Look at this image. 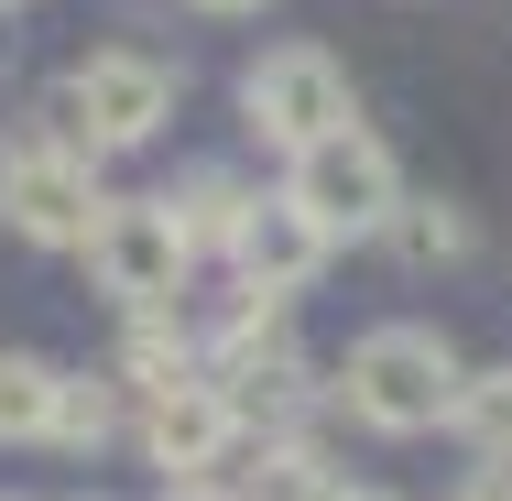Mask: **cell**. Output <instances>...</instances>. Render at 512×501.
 I'll list each match as a JSON object with an SVG mask.
<instances>
[{
  "label": "cell",
  "mask_w": 512,
  "mask_h": 501,
  "mask_svg": "<svg viewBox=\"0 0 512 501\" xmlns=\"http://www.w3.org/2000/svg\"><path fill=\"white\" fill-rule=\"evenodd\" d=\"M0 218H11L22 240H44V251H88V229L109 218L99 153H88V142H66V131L11 142V164H0Z\"/></svg>",
  "instance_id": "4"
},
{
  "label": "cell",
  "mask_w": 512,
  "mask_h": 501,
  "mask_svg": "<svg viewBox=\"0 0 512 501\" xmlns=\"http://www.w3.org/2000/svg\"><path fill=\"white\" fill-rule=\"evenodd\" d=\"M164 120H175V66L142 44H109L88 66H66V88H55V131L88 153H142Z\"/></svg>",
  "instance_id": "2"
},
{
  "label": "cell",
  "mask_w": 512,
  "mask_h": 501,
  "mask_svg": "<svg viewBox=\"0 0 512 501\" xmlns=\"http://www.w3.org/2000/svg\"><path fill=\"white\" fill-rule=\"evenodd\" d=\"M240 501H349V480L327 469V447H306V436H273V447H262V469L240 480Z\"/></svg>",
  "instance_id": "14"
},
{
  "label": "cell",
  "mask_w": 512,
  "mask_h": 501,
  "mask_svg": "<svg viewBox=\"0 0 512 501\" xmlns=\"http://www.w3.org/2000/svg\"><path fill=\"white\" fill-rule=\"evenodd\" d=\"M458 349L436 338V327H371L360 349H349V371H338V403L371 425V436H425V425H447L458 414Z\"/></svg>",
  "instance_id": "1"
},
{
  "label": "cell",
  "mask_w": 512,
  "mask_h": 501,
  "mask_svg": "<svg viewBox=\"0 0 512 501\" xmlns=\"http://www.w3.org/2000/svg\"><path fill=\"white\" fill-rule=\"evenodd\" d=\"M55 393H66L55 360L0 349V447H44V436H55Z\"/></svg>",
  "instance_id": "12"
},
{
  "label": "cell",
  "mask_w": 512,
  "mask_h": 501,
  "mask_svg": "<svg viewBox=\"0 0 512 501\" xmlns=\"http://www.w3.org/2000/svg\"><path fill=\"white\" fill-rule=\"evenodd\" d=\"M229 273H240L251 305H284V295H306L316 273H327V229H316L295 197H251L240 240H229Z\"/></svg>",
  "instance_id": "8"
},
{
  "label": "cell",
  "mask_w": 512,
  "mask_h": 501,
  "mask_svg": "<svg viewBox=\"0 0 512 501\" xmlns=\"http://www.w3.org/2000/svg\"><path fill=\"white\" fill-rule=\"evenodd\" d=\"M0 164H11V153H0Z\"/></svg>",
  "instance_id": "22"
},
{
  "label": "cell",
  "mask_w": 512,
  "mask_h": 501,
  "mask_svg": "<svg viewBox=\"0 0 512 501\" xmlns=\"http://www.w3.org/2000/svg\"><path fill=\"white\" fill-rule=\"evenodd\" d=\"M284 197L306 207L316 229H327V251H338V240H371V229L404 207V175H393V153L349 120V131H327V142H306V153H295Z\"/></svg>",
  "instance_id": "6"
},
{
  "label": "cell",
  "mask_w": 512,
  "mask_h": 501,
  "mask_svg": "<svg viewBox=\"0 0 512 501\" xmlns=\"http://www.w3.org/2000/svg\"><path fill=\"white\" fill-rule=\"evenodd\" d=\"M131 403H164V393H186V382H207V360H197V338L175 327V316H131V338H120V371H109Z\"/></svg>",
  "instance_id": "10"
},
{
  "label": "cell",
  "mask_w": 512,
  "mask_h": 501,
  "mask_svg": "<svg viewBox=\"0 0 512 501\" xmlns=\"http://www.w3.org/2000/svg\"><path fill=\"white\" fill-rule=\"evenodd\" d=\"M349 501H382V491H349Z\"/></svg>",
  "instance_id": "20"
},
{
  "label": "cell",
  "mask_w": 512,
  "mask_h": 501,
  "mask_svg": "<svg viewBox=\"0 0 512 501\" xmlns=\"http://www.w3.org/2000/svg\"><path fill=\"white\" fill-rule=\"evenodd\" d=\"M164 207H175V240H186V251H229V240H240V218H251V186H240L229 164H197Z\"/></svg>",
  "instance_id": "11"
},
{
  "label": "cell",
  "mask_w": 512,
  "mask_h": 501,
  "mask_svg": "<svg viewBox=\"0 0 512 501\" xmlns=\"http://www.w3.org/2000/svg\"><path fill=\"white\" fill-rule=\"evenodd\" d=\"M229 447H240V414L218 403V382H186V393L142 403V458L164 469V491H175V480H207Z\"/></svg>",
  "instance_id": "9"
},
{
  "label": "cell",
  "mask_w": 512,
  "mask_h": 501,
  "mask_svg": "<svg viewBox=\"0 0 512 501\" xmlns=\"http://www.w3.org/2000/svg\"><path fill=\"white\" fill-rule=\"evenodd\" d=\"M164 501H240V491H218V480H175Z\"/></svg>",
  "instance_id": "18"
},
{
  "label": "cell",
  "mask_w": 512,
  "mask_h": 501,
  "mask_svg": "<svg viewBox=\"0 0 512 501\" xmlns=\"http://www.w3.org/2000/svg\"><path fill=\"white\" fill-rule=\"evenodd\" d=\"M447 425L469 436V458H480V469H512V371H469Z\"/></svg>",
  "instance_id": "15"
},
{
  "label": "cell",
  "mask_w": 512,
  "mask_h": 501,
  "mask_svg": "<svg viewBox=\"0 0 512 501\" xmlns=\"http://www.w3.org/2000/svg\"><path fill=\"white\" fill-rule=\"evenodd\" d=\"M0 11H11V0H0Z\"/></svg>",
  "instance_id": "21"
},
{
  "label": "cell",
  "mask_w": 512,
  "mask_h": 501,
  "mask_svg": "<svg viewBox=\"0 0 512 501\" xmlns=\"http://www.w3.org/2000/svg\"><path fill=\"white\" fill-rule=\"evenodd\" d=\"M382 240H393V262H404V273L469 262V207H447V197H404L393 218H382Z\"/></svg>",
  "instance_id": "13"
},
{
  "label": "cell",
  "mask_w": 512,
  "mask_h": 501,
  "mask_svg": "<svg viewBox=\"0 0 512 501\" xmlns=\"http://www.w3.org/2000/svg\"><path fill=\"white\" fill-rule=\"evenodd\" d=\"M207 382H218V403L240 414V436H251V425L284 436V425L316 403V371H306V349H295V327H284V305H251V295H240V316L218 327Z\"/></svg>",
  "instance_id": "3"
},
{
  "label": "cell",
  "mask_w": 512,
  "mask_h": 501,
  "mask_svg": "<svg viewBox=\"0 0 512 501\" xmlns=\"http://www.w3.org/2000/svg\"><path fill=\"white\" fill-rule=\"evenodd\" d=\"M197 11H262V0H197Z\"/></svg>",
  "instance_id": "19"
},
{
  "label": "cell",
  "mask_w": 512,
  "mask_h": 501,
  "mask_svg": "<svg viewBox=\"0 0 512 501\" xmlns=\"http://www.w3.org/2000/svg\"><path fill=\"white\" fill-rule=\"evenodd\" d=\"M240 120H251L273 153H306L327 131H349L360 109H349V77H338L327 44H273V55H251V77H240Z\"/></svg>",
  "instance_id": "7"
},
{
  "label": "cell",
  "mask_w": 512,
  "mask_h": 501,
  "mask_svg": "<svg viewBox=\"0 0 512 501\" xmlns=\"http://www.w3.org/2000/svg\"><path fill=\"white\" fill-rule=\"evenodd\" d=\"M109 436H120V382H77V371H66L55 436H44V447H109Z\"/></svg>",
  "instance_id": "16"
},
{
  "label": "cell",
  "mask_w": 512,
  "mask_h": 501,
  "mask_svg": "<svg viewBox=\"0 0 512 501\" xmlns=\"http://www.w3.org/2000/svg\"><path fill=\"white\" fill-rule=\"evenodd\" d=\"M186 240H175V207L164 197H109V218L88 229V284H99L120 316H175L186 295Z\"/></svg>",
  "instance_id": "5"
},
{
  "label": "cell",
  "mask_w": 512,
  "mask_h": 501,
  "mask_svg": "<svg viewBox=\"0 0 512 501\" xmlns=\"http://www.w3.org/2000/svg\"><path fill=\"white\" fill-rule=\"evenodd\" d=\"M458 501H512V469H469V491Z\"/></svg>",
  "instance_id": "17"
}]
</instances>
